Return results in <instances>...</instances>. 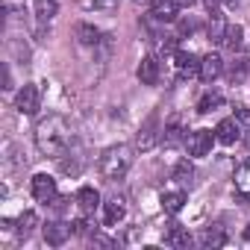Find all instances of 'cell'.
<instances>
[{
	"mask_svg": "<svg viewBox=\"0 0 250 250\" xmlns=\"http://www.w3.org/2000/svg\"><path fill=\"white\" fill-rule=\"evenodd\" d=\"M74 142V133H71V124L62 118V115H47L44 121H39L36 127V145L44 156H62L68 150V145Z\"/></svg>",
	"mask_w": 250,
	"mask_h": 250,
	"instance_id": "6da1fadb",
	"label": "cell"
},
{
	"mask_svg": "<svg viewBox=\"0 0 250 250\" xmlns=\"http://www.w3.org/2000/svg\"><path fill=\"white\" fill-rule=\"evenodd\" d=\"M130 168H133V147H127V145H112V147L103 150V156H100V174L109 183L124 180Z\"/></svg>",
	"mask_w": 250,
	"mask_h": 250,
	"instance_id": "7a4b0ae2",
	"label": "cell"
},
{
	"mask_svg": "<svg viewBox=\"0 0 250 250\" xmlns=\"http://www.w3.org/2000/svg\"><path fill=\"white\" fill-rule=\"evenodd\" d=\"M156 142H159V115H150V118L142 124L139 136H136V147H139V150H150Z\"/></svg>",
	"mask_w": 250,
	"mask_h": 250,
	"instance_id": "3957f363",
	"label": "cell"
},
{
	"mask_svg": "<svg viewBox=\"0 0 250 250\" xmlns=\"http://www.w3.org/2000/svg\"><path fill=\"white\" fill-rule=\"evenodd\" d=\"M212 142H215V133H212V130H194V133L186 139V147H188L191 156H209Z\"/></svg>",
	"mask_w": 250,
	"mask_h": 250,
	"instance_id": "277c9868",
	"label": "cell"
},
{
	"mask_svg": "<svg viewBox=\"0 0 250 250\" xmlns=\"http://www.w3.org/2000/svg\"><path fill=\"white\" fill-rule=\"evenodd\" d=\"M33 197L39 200V203H53L56 200V180L53 177H47V174H36L33 177Z\"/></svg>",
	"mask_w": 250,
	"mask_h": 250,
	"instance_id": "5b68a950",
	"label": "cell"
},
{
	"mask_svg": "<svg viewBox=\"0 0 250 250\" xmlns=\"http://www.w3.org/2000/svg\"><path fill=\"white\" fill-rule=\"evenodd\" d=\"M180 9H183L180 0H150V15H153L156 21H162V24L177 21Z\"/></svg>",
	"mask_w": 250,
	"mask_h": 250,
	"instance_id": "8992f818",
	"label": "cell"
},
{
	"mask_svg": "<svg viewBox=\"0 0 250 250\" xmlns=\"http://www.w3.org/2000/svg\"><path fill=\"white\" fill-rule=\"evenodd\" d=\"M39 103H42V97H39V88H36L33 83H27V85L18 91V97H15V106H18L21 115H36V112H39Z\"/></svg>",
	"mask_w": 250,
	"mask_h": 250,
	"instance_id": "52a82bcc",
	"label": "cell"
},
{
	"mask_svg": "<svg viewBox=\"0 0 250 250\" xmlns=\"http://www.w3.org/2000/svg\"><path fill=\"white\" fill-rule=\"evenodd\" d=\"M124 218H127V203H124V197H109L103 203V224L106 227H118Z\"/></svg>",
	"mask_w": 250,
	"mask_h": 250,
	"instance_id": "ba28073f",
	"label": "cell"
},
{
	"mask_svg": "<svg viewBox=\"0 0 250 250\" xmlns=\"http://www.w3.org/2000/svg\"><path fill=\"white\" fill-rule=\"evenodd\" d=\"M74 232V224H62V221H50L47 227H44V241L50 244V247H62L65 241H68V235Z\"/></svg>",
	"mask_w": 250,
	"mask_h": 250,
	"instance_id": "9c48e42d",
	"label": "cell"
},
{
	"mask_svg": "<svg viewBox=\"0 0 250 250\" xmlns=\"http://www.w3.org/2000/svg\"><path fill=\"white\" fill-rule=\"evenodd\" d=\"M221 74H224V59H221L218 53H209V56L200 59V74H197V77H200L203 83H215Z\"/></svg>",
	"mask_w": 250,
	"mask_h": 250,
	"instance_id": "30bf717a",
	"label": "cell"
},
{
	"mask_svg": "<svg viewBox=\"0 0 250 250\" xmlns=\"http://www.w3.org/2000/svg\"><path fill=\"white\" fill-rule=\"evenodd\" d=\"M241 136V124L235 118H224L218 127H215V139L221 145H235V139Z\"/></svg>",
	"mask_w": 250,
	"mask_h": 250,
	"instance_id": "8fae6325",
	"label": "cell"
},
{
	"mask_svg": "<svg viewBox=\"0 0 250 250\" xmlns=\"http://www.w3.org/2000/svg\"><path fill=\"white\" fill-rule=\"evenodd\" d=\"M77 206H80L83 215H94V209L100 206V194H97V188L83 186V188L77 191Z\"/></svg>",
	"mask_w": 250,
	"mask_h": 250,
	"instance_id": "7c38bea8",
	"label": "cell"
},
{
	"mask_svg": "<svg viewBox=\"0 0 250 250\" xmlns=\"http://www.w3.org/2000/svg\"><path fill=\"white\" fill-rule=\"evenodd\" d=\"M139 80L142 85H156L159 83V59L156 56H145L139 65Z\"/></svg>",
	"mask_w": 250,
	"mask_h": 250,
	"instance_id": "4fadbf2b",
	"label": "cell"
},
{
	"mask_svg": "<svg viewBox=\"0 0 250 250\" xmlns=\"http://www.w3.org/2000/svg\"><path fill=\"white\" fill-rule=\"evenodd\" d=\"M174 65H177L180 77H194V74H200V62H197L191 53L177 50V53H174Z\"/></svg>",
	"mask_w": 250,
	"mask_h": 250,
	"instance_id": "5bb4252c",
	"label": "cell"
},
{
	"mask_svg": "<svg viewBox=\"0 0 250 250\" xmlns=\"http://www.w3.org/2000/svg\"><path fill=\"white\" fill-rule=\"evenodd\" d=\"M186 200H188V197H186V191H183V188L165 191V194H162V209H165V212H171V215H177V212L186 206Z\"/></svg>",
	"mask_w": 250,
	"mask_h": 250,
	"instance_id": "9a60e30c",
	"label": "cell"
},
{
	"mask_svg": "<svg viewBox=\"0 0 250 250\" xmlns=\"http://www.w3.org/2000/svg\"><path fill=\"white\" fill-rule=\"evenodd\" d=\"M165 244L168 247H188L191 244V235H188V229H183V227H171L168 232H165Z\"/></svg>",
	"mask_w": 250,
	"mask_h": 250,
	"instance_id": "2e32d148",
	"label": "cell"
},
{
	"mask_svg": "<svg viewBox=\"0 0 250 250\" xmlns=\"http://www.w3.org/2000/svg\"><path fill=\"white\" fill-rule=\"evenodd\" d=\"M200 244H203V247H224V244H227V232H224L221 227H209V229H203Z\"/></svg>",
	"mask_w": 250,
	"mask_h": 250,
	"instance_id": "e0dca14e",
	"label": "cell"
},
{
	"mask_svg": "<svg viewBox=\"0 0 250 250\" xmlns=\"http://www.w3.org/2000/svg\"><path fill=\"white\" fill-rule=\"evenodd\" d=\"M241 39H244V30L238 27V24H227V33H224V47H229V50H238L241 47Z\"/></svg>",
	"mask_w": 250,
	"mask_h": 250,
	"instance_id": "ac0fdd59",
	"label": "cell"
},
{
	"mask_svg": "<svg viewBox=\"0 0 250 250\" xmlns=\"http://www.w3.org/2000/svg\"><path fill=\"white\" fill-rule=\"evenodd\" d=\"M235 191L241 197H250V162H244L238 171H235Z\"/></svg>",
	"mask_w": 250,
	"mask_h": 250,
	"instance_id": "d6986e66",
	"label": "cell"
},
{
	"mask_svg": "<svg viewBox=\"0 0 250 250\" xmlns=\"http://www.w3.org/2000/svg\"><path fill=\"white\" fill-rule=\"evenodd\" d=\"M77 39H80V44H97L100 42V30L97 27H91V24H77Z\"/></svg>",
	"mask_w": 250,
	"mask_h": 250,
	"instance_id": "ffe728a7",
	"label": "cell"
},
{
	"mask_svg": "<svg viewBox=\"0 0 250 250\" xmlns=\"http://www.w3.org/2000/svg\"><path fill=\"white\" fill-rule=\"evenodd\" d=\"M221 103H224V97H221L218 91H206V94H203V97L197 100V112H200V115H206V112L218 109Z\"/></svg>",
	"mask_w": 250,
	"mask_h": 250,
	"instance_id": "44dd1931",
	"label": "cell"
},
{
	"mask_svg": "<svg viewBox=\"0 0 250 250\" xmlns=\"http://www.w3.org/2000/svg\"><path fill=\"white\" fill-rule=\"evenodd\" d=\"M56 15V0H36V18L44 24Z\"/></svg>",
	"mask_w": 250,
	"mask_h": 250,
	"instance_id": "7402d4cb",
	"label": "cell"
},
{
	"mask_svg": "<svg viewBox=\"0 0 250 250\" xmlns=\"http://www.w3.org/2000/svg\"><path fill=\"white\" fill-rule=\"evenodd\" d=\"M224 33H227V24H224V15H215V18L209 21V39H212L215 44H221V42H224Z\"/></svg>",
	"mask_w": 250,
	"mask_h": 250,
	"instance_id": "603a6c76",
	"label": "cell"
},
{
	"mask_svg": "<svg viewBox=\"0 0 250 250\" xmlns=\"http://www.w3.org/2000/svg\"><path fill=\"white\" fill-rule=\"evenodd\" d=\"M174 180H177L180 186H191V180H194V168H191L188 162H177V168H174Z\"/></svg>",
	"mask_w": 250,
	"mask_h": 250,
	"instance_id": "cb8c5ba5",
	"label": "cell"
},
{
	"mask_svg": "<svg viewBox=\"0 0 250 250\" xmlns=\"http://www.w3.org/2000/svg\"><path fill=\"white\" fill-rule=\"evenodd\" d=\"M83 9H94V12H115L118 0H83Z\"/></svg>",
	"mask_w": 250,
	"mask_h": 250,
	"instance_id": "d4e9b609",
	"label": "cell"
},
{
	"mask_svg": "<svg viewBox=\"0 0 250 250\" xmlns=\"http://www.w3.org/2000/svg\"><path fill=\"white\" fill-rule=\"evenodd\" d=\"M33 227H36V212H24L21 215V221H18V235H30L33 232Z\"/></svg>",
	"mask_w": 250,
	"mask_h": 250,
	"instance_id": "484cf974",
	"label": "cell"
},
{
	"mask_svg": "<svg viewBox=\"0 0 250 250\" xmlns=\"http://www.w3.org/2000/svg\"><path fill=\"white\" fill-rule=\"evenodd\" d=\"M180 133H183V130H180V127H177V124H171V127H168V130H165V139H162V142H165V145H168V147H174V145H180V139H183V136H180Z\"/></svg>",
	"mask_w": 250,
	"mask_h": 250,
	"instance_id": "4316f807",
	"label": "cell"
},
{
	"mask_svg": "<svg viewBox=\"0 0 250 250\" xmlns=\"http://www.w3.org/2000/svg\"><path fill=\"white\" fill-rule=\"evenodd\" d=\"M235 121L244 124V127H250V109H247V106H238V109H235Z\"/></svg>",
	"mask_w": 250,
	"mask_h": 250,
	"instance_id": "83f0119b",
	"label": "cell"
},
{
	"mask_svg": "<svg viewBox=\"0 0 250 250\" xmlns=\"http://www.w3.org/2000/svg\"><path fill=\"white\" fill-rule=\"evenodd\" d=\"M218 6H221V0H206V12H209V18L221 15V12H218Z\"/></svg>",
	"mask_w": 250,
	"mask_h": 250,
	"instance_id": "f1b7e54d",
	"label": "cell"
},
{
	"mask_svg": "<svg viewBox=\"0 0 250 250\" xmlns=\"http://www.w3.org/2000/svg\"><path fill=\"white\" fill-rule=\"evenodd\" d=\"M91 244H100V247H115L112 238H103V235H91Z\"/></svg>",
	"mask_w": 250,
	"mask_h": 250,
	"instance_id": "f546056e",
	"label": "cell"
},
{
	"mask_svg": "<svg viewBox=\"0 0 250 250\" xmlns=\"http://www.w3.org/2000/svg\"><path fill=\"white\" fill-rule=\"evenodd\" d=\"M244 145H247V150H250V127H247V133H244Z\"/></svg>",
	"mask_w": 250,
	"mask_h": 250,
	"instance_id": "4dcf8cb0",
	"label": "cell"
},
{
	"mask_svg": "<svg viewBox=\"0 0 250 250\" xmlns=\"http://www.w3.org/2000/svg\"><path fill=\"white\" fill-rule=\"evenodd\" d=\"M244 238H247V241H250V224H247V229H244Z\"/></svg>",
	"mask_w": 250,
	"mask_h": 250,
	"instance_id": "1f68e13d",
	"label": "cell"
},
{
	"mask_svg": "<svg viewBox=\"0 0 250 250\" xmlns=\"http://www.w3.org/2000/svg\"><path fill=\"white\" fill-rule=\"evenodd\" d=\"M180 3H183V6H191V3H194V0H180Z\"/></svg>",
	"mask_w": 250,
	"mask_h": 250,
	"instance_id": "d6a6232c",
	"label": "cell"
},
{
	"mask_svg": "<svg viewBox=\"0 0 250 250\" xmlns=\"http://www.w3.org/2000/svg\"><path fill=\"white\" fill-rule=\"evenodd\" d=\"M224 3H227V6H235V3H238V0H224Z\"/></svg>",
	"mask_w": 250,
	"mask_h": 250,
	"instance_id": "836d02e7",
	"label": "cell"
},
{
	"mask_svg": "<svg viewBox=\"0 0 250 250\" xmlns=\"http://www.w3.org/2000/svg\"><path fill=\"white\" fill-rule=\"evenodd\" d=\"M136 3H147V0H136Z\"/></svg>",
	"mask_w": 250,
	"mask_h": 250,
	"instance_id": "e575fe53",
	"label": "cell"
}]
</instances>
